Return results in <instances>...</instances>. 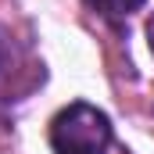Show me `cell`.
Returning a JSON list of instances; mask_svg holds the SVG:
<instances>
[{"mask_svg":"<svg viewBox=\"0 0 154 154\" xmlns=\"http://www.w3.org/2000/svg\"><path fill=\"white\" fill-rule=\"evenodd\" d=\"M50 147L54 154H108L111 118L86 100H72L50 118Z\"/></svg>","mask_w":154,"mask_h":154,"instance_id":"1","label":"cell"},{"mask_svg":"<svg viewBox=\"0 0 154 154\" xmlns=\"http://www.w3.org/2000/svg\"><path fill=\"white\" fill-rule=\"evenodd\" d=\"M147 0H93V7L104 14V18H122V14H129V11H136V7H143Z\"/></svg>","mask_w":154,"mask_h":154,"instance_id":"2","label":"cell"}]
</instances>
